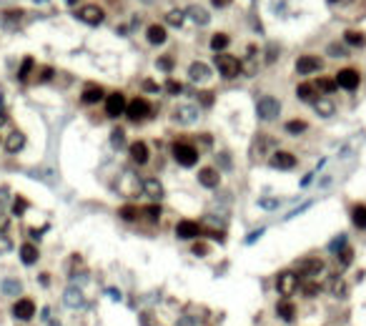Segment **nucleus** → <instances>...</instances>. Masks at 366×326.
<instances>
[{"label": "nucleus", "mask_w": 366, "mask_h": 326, "mask_svg": "<svg viewBox=\"0 0 366 326\" xmlns=\"http://www.w3.org/2000/svg\"><path fill=\"white\" fill-rule=\"evenodd\" d=\"M301 289V276L296 274V271H291V269H286V271H281L276 276V291L281 294L284 299H289L291 294H296Z\"/></svg>", "instance_id": "obj_1"}, {"label": "nucleus", "mask_w": 366, "mask_h": 326, "mask_svg": "<svg viewBox=\"0 0 366 326\" xmlns=\"http://www.w3.org/2000/svg\"><path fill=\"white\" fill-rule=\"evenodd\" d=\"M216 68H219V73L223 75V78H236L241 71H244V63L239 60V58H233V55H228V53H219L216 55Z\"/></svg>", "instance_id": "obj_2"}, {"label": "nucleus", "mask_w": 366, "mask_h": 326, "mask_svg": "<svg viewBox=\"0 0 366 326\" xmlns=\"http://www.w3.org/2000/svg\"><path fill=\"white\" fill-rule=\"evenodd\" d=\"M173 158H176L181 166L191 168V166L198 163V148L191 146V143H186V141H178V143H173Z\"/></svg>", "instance_id": "obj_3"}, {"label": "nucleus", "mask_w": 366, "mask_h": 326, "mask_svg": "<svg viewBox=\"0 0 366 326\" xmlns=\"http://www.w3.org/2000/svg\"><path fill=\"white\" fill-rule=\"evenodd\" d=\"M278 113H281V103H278L273 96H264L256 103V116L261 121H276Z\"/></svg>", "instance_id": "obj_4"}, {"label": "nucleus", "mask_w": 366, "mask_h": 326, "mask_svg": "<svg viewBox=\"0 0 366 326\" xmlns=\"http://www.w3.org/2000/svg\"><path fill=\"white\" fill-rule=\"evenodd\" d=\"M150 111H153V108H150V103L146 98H133V100H128L125 116H128V121L138 123V121H146L150 116Z\"/></svg>", "instance_id": "obj_5"}, {"label": "nucleus", "mask_w": 366, "mask_h": 326, "mask_svg": "<svg viewBox=\"0 0 366 326\" xmlns=\"http://www.w3.org/2000/svg\"><path fill=\"white\" fill-rule=\"evenodd\" d=\"M359 83H361V75H359L356 68H341L336 73V85L343 88V91H356Z\"/></svg>", "instance_id": "obj_6"}, {"label": "nucleus", "mask_w": 366, "mask_h": 326, "mask_svg": "<svg viewBox=\"0 0 366 326\" xmlns=\"http://www.w3.org/2000/svg\"><path fill=\"white\" fill-rule=\"evenodd\" d=\"M321 271H324V261H321L318 256H309V258H301L298 261V276H304V278H314L318 276Z\"/></svg>", "instance_id": "obj_7"}, {"label": "nucleus", "mask_w": 366, "mask_h": 326, "mask_svg": "<svg viewBox=\"0 0 366 326\" xmlns=\"http://www.w3.org/2000/svg\"><path fill=\"white\" fill-rule=\"evenodd\" d=\"M125 108H128V100L125 96L118 91V93H111L108 98H105V113H108V118H118L125 113Z\"/></svg>", "instance_id": "obj_8"}, {"label": "nucleus", "mask_w": 366, "mask_h": 326, "mask_svg": "<svg viewBox=\"0 0 366 326\" xmlns=\"http://www.w3.org/2000/svg\"><path fill=\"white\" fill-rule=\"evenodd\" d=\"M75 15H78V20H83V23H88V25H100L103 18H105L103 8H98V5H83L75 10Z\"/></svg>", "instance_id": "obj_9"}, {"label": "nucleus", "mask_w": 366, "mask_h": 326, "mask_svg": "<svg viewBox=\"0 0 366 326\" xmlns=\"http://www.w3.org/2000/svg\"><path fill=\"white\" fill-rule=\"evenodd\" d=\"M296 156L293 153H289V150H273V156L268 158V166L271 168H278V171H291V168H296Z\"/></svg>", "instance_id": "obj_10"}, {"label": "nucleus", "mask_w": 366, "mask_h": 326, "mask_svg": "<svg viewBox=\"0 0 366 326\" xmlns=\"http://www.w3.org/2000/svg\"><path fill=\"white\" fill-rule=\"evenodd\" d=\"M13 316L20 321H30L35 316V301L33 299H15L13 303Z\"/></svg>", "instance_id": "obj_11"}, {"label": "nucleus", "mask_w": 366, "mask_h": 326, "mask_svg": "<svg viewBox=\"0 0 366 326\" xmlns=\"http://www.w3.org/2000/svg\"><path fill=\"white\" fill-rule=\"evenodd\" d=\"M203 233V226L198 224V221H191V219H183V221H178V226H176V236L178 238H198Z\"/></svg>", "instance_id": "obj_12"}, {"label": "nucleus", "mask_w": 366, "mask_h": 326, "mask_svg": "<svg viewBox=\"0 0 366 326\" xmlns=\"http://www.w3.org/2000/svg\"><path fill=\"white\" fill-rule=\"evenodd\" d=\"M321 58H316V55H301L298 60H296V73H301V75H309V73H316V71H321Z\"/></svg>", "instance_id": "obj_13"}, {"label": "nucleus", "mask_w": 366, "mask_h": 326, "mask_svg": "<svg viewBox=\"0 0 366 326\" xmlns=\"http://www.w3.org/2000/svg\"><path fill=\"white\" fill-rule=\"evenodd\" d=\"M173 121L181 123V125H188V123H196L198 121V108L196 105H181L173 111Z\"/></svg>", "instance_id": "obj_14"}, {"label": "nucleus", "mask_w": 366, "mask_h": 326, "mask_svg": "<svg viewBox=\"0 0 366 326\" xmlns=\"http://www.w3.org/2000/svg\"><path fill=\"white\" fill-rule=\"evenodd\" d=\"M326 291H329L334 299H346V296H349V284H346V278L331 276V278L326 281Z\"/></svg>", "instance_id": "obj_15"}, {"label": "nucleus", "mask_w": 366, "mask_h": 326, "mask_svg": "<svg viewBox=\"0 0 366 326\" xmlns=\"http://www.w3.org/2000/svg\"><path fill=\"white\" fill-rule=\"evenodd\" d=\"M198 183L206 186V188H219V183H221V173L213 168V166H206V168L198 171Z\"/></svg>", "instance_id": "obj_16"}, {"label": "nucleus", "mask_w": 366, "mask_h": 326, "mask_svg": "<svg viewBox=\"0 0 366 326\" xmlns=\"http://www.w3.org/2000/svg\"><path fill=\"white\" fill-rule=\"evenodd\" d=\"M63 301H66L68 309H85V296H83V291H78V286L66 289V294H63Z\"/></svg>", "instance_id": "obj_17"}, {"label": "nucleus", "mask_w": 366, "mask_h": 326, "mask_svg": "<svg viewBox=\"0 0 366 326\" xmlns=\"http://www.w3.org/2000/svg\"><path fill=\"white\" fill-rule=\"evenodd\" d=\"M211 68L206 63H201V60H196V63H191V68H188V75H191V80L193 83H203V80H208L211 78Z\"/></svg>", "instance_id": "obj_18"}, {"label": "nucleus", "mask_w": 366, "mask_h": 326, "mask_svg": "<svg viewBox=\"0 0 366 326\" xmlns=\"http://www.w3.org/2000/svg\"><path fill=\"white\" fill-rule=\"evenodd\" d=\"M143 193L148 196L150 201H161L163 199V183L158 178H146L143 181Z\"/></svg>", "instance_id": "obj_19"}, {"label": "nucleus", "mask_w": 366, "mask_h": 326, "mask_svg": "<svg viewBox=\"0 0 366 326\" xmlns=\"http://www.w3.org/2000/svg\"><path fill=\"white\" fill-rule=\"evenodd\" d=\"M268 146H273V138H268V136H258V138L253 141V146H251V161H261Z\"/></svg>", "instance_id": "obj_20"}, {"label": "nucleus", "mask_w": 366, "mask_h": 326, "mask_svg": "<svg viewBox=\"0 0 366 326\" xmlns=\"http://www.w3.org/2000/svg\"><path fill=\"white\" fill-rule=\"evenodd\" d=\"M296 96H298V100H304V103H316L318 100V88L314 83H301L296 88Z\"/></svg>", "instance_id": "obj_21"}, {"label": "nucleus", "mask_w": 366, "mask_h": 326, "mask_svg": "<svg viewBox=\"0 0 366 326\" xmlns=\"http://www.w3.org/2000/svg\"><path fill=\"white\" fill-rule=\"evenodd\" d=\"M103 88H100V85H85V91L80 93V100L85 103V105H93V103H98V100H103Z\"/></svg>", "instance_id": "obj_22"}, {"label": "nucleus", "mask_w": 366, "mask_h": 326, "mask_svg": "<svg viewBox=\"0 0 366 326\" xmlns=\"http://www.w3.org/2000/svg\"><path fill=\"white\" fill-rule=\"evenodd\" d=\"M276 314H278V319H284L286 324H291L296 319V306H293L289 299H281V301L276 303Z\"/></svg>", "instance_id": "obj_23"}, {"label": "nucleus", "mask_w": 366, "mask_h": 326, "mask_svg": "<svg viewBox=\"0 0 366 326\" xmlns=\"http://www.w3.org/2000/svg\"><path fill=\"white\" fill-rule=\"evenodd\" d=\"M131 158H133V163H138V166H143V163H148V146L143 143V141H136V143H131Z\"/></svg>", "instance_id": "obj_24"}, {"label": "nucleus", "mask_w": 366, "mask_h": 326, "mask_svg": "<svg viewBox=\"0 0 366 326\" xmlns=\"http://www.w3.org/2000/svg\"><path fill=\"white\" fill-rule=\"evenodd\" d=\"M18 253H20V261H23L25 266L38 264V256H40V253H38V246H35V244H30V241L20 246V251H18Z\"/></svg>", "instance_id": "obj_25"}, {"label": "nucleus", "mask_w": 366, "mask_h": 326, "mask_svg": "<svg viewBox=\"0 0 366 326\" xmlns=\"http://www.w3.org/2000/svg\"><path fill=\"white\" fill-rule=\"evenodd\" d=\"M166 28L163 25H148V30H146V38H148V43H150V46H163V43H166Z\"/></svg>", "instance_id": "obj_26"}, {"label": "nucleus", "mask_w": 366, "mask_h": 326, "mask_svg": "<svg viewBox=\"0 0 366 326\" xmlns=\"http://www.w3.org/2000/svg\"><path fill=\"white\" fill-rule=\"evenodd\" d=\"M23 146H25V136L20 133V130H13V133L8 136V141H5V150L8 153H18Z\"/></svg>", "instance_id": "obj_27"}, {"label": "nucleus", "mask_w": 366, "mask_h": 326, "mask_svg": "<svg viewBox=\"0 0 366 326\" xmlns=\"http://www.w3.org/2000/svg\"><path fill=\"white\" fill-rule=\"evenodd\" d=\"M351 224L356 226V228H366V203H356L354 208H351Z\"/></svg>", "instance_id": "obj_28"}, {"label": "nucleus", "mask_w": 366, "mask_h": 326, "mask_svg": "<svg viewBox=\"0 0 366 326\" xmlns=\"http://www.w3.org/2000/svg\"><path fill=\"white\" fill-rule=\"evenodd\" d=\"M118 216H121L123 221L133 224V221H138L141 211H138V206H133V203H125V206H121V208H118Z\"/></svg>", "instance_id": "obj_29"}, {"label": "nucleus", "mask_w": 366, "mask_h": 326, "mask_svg": "<svg viewBox=\"0 0 366 326\" xmlns=\"http://www.w3.org/2000/svg\"><path fill=\"white\" fill-rule=\"evenodd\" d=\"M228 43H231V40H228L226 33H216V35L211 38V50H216V55H219V53H223V50L228 48Z\"/></svg>", "instance_id": "obj_30"}, {"label": "nucleus", "mask_w": 366, "mask_h": 326, "mask_svg": "<svg viewBox=\"0 0 366 326\" xmlns=\"http://www.w3.org/2000/svg\"><path fill=\"white\" fill-rule=\"evenodd\" d=\"M284 128H286V133H291V136H298V133H304V130H309V123H306V121H298V118H293V121H289Z\"/></svg>", "instance_id": "obj_31"}, {"label": "nucleus", "mask_w": 366, "mask_h": 326, "mask_svg": "<svg viewBox=\"0 0 366 326\" xmlns=\"http://www.w3.org/2000/svg\"><path fill=\"white\" fill-rule=\"evenodd\" d=\"M161 213H163V208H161V203H150V206H146L143 208V216L150 221V224H158V219H161Z\"/></svg>", "instance_id": "obj_32"}, {"label": "nucleus", "mask_w": 366, "mask_h": 326, "mask_svg": "<svg viewBox=\"0 0 366 326\" xmlns=\"http://www.w3.org/2000/svg\"><path fill=\"white\" fill-rule=\"evenodd\" d=\"M343 40H346L349 46H356V48L366 46V35H364V33H359V30H346V35H343Z\"/></svg>", "instance_id": "obj_33"}, {"label": "nucleus", "mask_w": 366, "mask_h": 326, "mask_svg": "<svg viewBox=\"0 0 366 326\" xmlns=\"http://www.w3.org/2000/svg\"><path fill=\"white\" fill-rule=\"evenodd\" d=\"M318 291H321V284H316L314 278H309V281H304V284H301V294H304L306 299L318 296Z\"/></svg>", "instance_id": "obj_34"}, {"label": "nucleus", "mask_w": 366, "mask_h": 326, "mask_svg": "<svg viewBox=\"0 0 366 326\" xmlns=\"http://www.w3.org/2000/svg\"><path fill=\"white\" fill-rule=\"evenodd\" d=\"M314 85H316L321 93H334V91L339 88V85H336V78H318Z\"/></svg>", "instance_id": "obj_35"}, {"label": "nucleus", "mask_w": 366, "mask_h": 326, "mask_svg": "<svg viewBox=\"0 0 366 326\" xmlns=\"http://www.w3.org/2000/svg\"><path fill=\"white\" fill-rule=\"evenodd\" d=\"M188 15H191L193 20H196V23H201V25H206L208 20H211V15H208L203 8H196V5H193V8H188Z\"/></svg>", "instance_id": "obj_36"}, {"label": "nucleus", "mask_w": 366, "mask_h": 326, "mask_svg": "<svg viewBox=\"0 0 366 326\" xmlns=\"http://www.w3.org/2000/svg\"><path fill=\"white\" fill-rule=\"evenodd\" d=\"M314 108H316V113L324 116V118H329V116L334 113V103H331V100H316Z\"/></svg>", "instance_id": "obj_37"}, {"label": "nucleus", "mask_w": 366, "mask_h": 326, "mask_svg": "<svg viewBox=\"0 0 366 326\" xmlns=\"http://www.w3.org/2000/svg\"><path fill=\"white\" fill-rule=\"evenodd\" d=\"M336 258H339V264H341V266H349L351 261H354V249L346 244V246H343V249L336 253Z\"/></svg>", "instance_id": "obj_38"}, {"label": "nucleus", "mask_w": 366, "mask_h": 326, "mask_svg": "<svg viewBox=\"0 0 366 326\" xmlns=\"http://www.w3.org/2000/svg\"><path fill=\"white\" fill-rule=\"evenodd\" d=\"M33 65H35V60L28 55V58H23V65H20V71H18V78L20 80H25L30 73H33Z\"/></svg>", "instance_id": "obj_39"}, {"label": "nucleus", "mask_w": 366, "mask_h": 326, "mask_svg": "<svg viewBox=\"0 0 366 326\" xmlns=\"http://www.w3.org/2000/svg\"><path fill=\"white\" fill-rule=\"evenodd\" d=\"M25 208H28V199H23V196L13 199V216H23Z\"/></svg>", "instance_id": "obj_40"}, {"label": "nucleus", "mask_w": 366, "mask_h": 326, "mask_svg": "<svg viewBox=\"0 0 366 326\" xmlns=\"http://www.w3.org/2000/svg\"><path fill=\"white\" fill-rule=\"evenodd\" d=\"M3 294H10V296L20 294V281H15V278H8V281H3Z\"/></svg>", "instance_id": "obj_41"}, {"label": "nucleus", "mask_w": 366, "mask_h": 326, "mask_svg": "<svg viewBox=\"0 0 366 326\" xmlns=\"http://www.w3.org/2000/svg\"><path fill=\"white\" fill-rule=\"evenodd\" d=\"M163 88H166L171 96H178V93H183V83H178V80H173V78H168Z\"/></svg>", "instance_id": "obj_42"}, {"label": "nucleus", "mask_w": 366, "mask_h": 326, "mask_svg": "<svg viewBox=\"0 0 366 326\" xmlns=\"http://www.w3.org/2000/svg\"><path fill=\"white\" fill-rule=\"evenodd\" d=\"M191 251H193V256H208V244H203V241H198V244H193L191 246Z\"/></svg>", "instance_id": "obj_43"}, {"label": "nucleus", "mask_w": 366, "mask_h": 326, "mask_svg": "<svg viewBox=\"0 0 366 326\" xmlns=\"http://www.w3.org/2000/svg\"><path fill=\"white\" fill-rule=\"evenodd\" d=\"M50 78H53V68H50V65H43L40 73H38V80L46 83V80H50Z\"/></svg>", "instance_id": "obj_44"}, {"label": "nucleus", "mask_w": 366, "mask_h": 326, "mask_svg": "<svg viewBox=\"0 0 366 326\" xmlns=\"http://www.w3.org/2000/svg\"><path fill=\"white\" fill-rule=\"evenodd\" d=\"M343 246H346V236H339V238H334V241H331V246H329V249H331L334 253H339Z\"/></svg>", "instance_id": "obj_45"}, {"label": "nucleus", "mask_w": 366, "mask_h": 326, "mask_svg": "<svg viewBox=\"0 0 366 326\" xmlns=\"http://www.w3.org/2000/svg\"><path fill=\"white\" fill-rule=\"evenodd\" d=\"M111 141H113V146H118V148H121V146L125 143V133H123L121 128H116V130H113V136H111Z\"/></svg>", "instance_id": "obj_46"}, {"label": "nucleus", "mask_w": 366, "mask_h": 326, "mask_svg": "<svg viewBox=\"0 0 366 326\" xmlns=\"http://www.w3.org/2000/svg\"><path fill=\"white\" fill-rule=\"evenodd\" d=\"M168 23H171V25H181V23H183V13H181V10H178V13L171 10V13H168Z\"/></svg>", "instance_id": "obj_47"}, {"label": "nucleus", "mask_w": 366, "mask_h": 326, "mask_svg": "<svg viewBox=\"0 0 366 326\" xmlns=\"http://www.w3.org/2000/svg\"><path fill=\"white\" fill-rule=\"evenodd\" d=\"M13 249V244H10V238L5 236V233H0V253H8Z\"/></svg>", "instance_id": "obj_48"}, {"label": "nucleus", "mask_w": 366, "mask_h": 326, "mask_svg": "<svg viewBox=\"0 0 366 326\" xmlns=\"http://www.w3.org/2000/svg\"><path fill=\"white\" fill-rule=\"evenodd\" d=\"M143 88H146L148 93H158V91H161V85H158L156 80H143Z\"/></svg>", "instance_id": "obj_49"}, {"label": "nucleus", "mask_w": 366, "mask_h": 326, "mask_svg": "<svg viewBox=\"0 0 366 326\" xmlns=\"http://www.w3.org/2000/svg\"><path fill=\"white\" fill-rule=\"evenodd\" d=\"M329 55L339 58V55H346V50H343L341 46H336V43H334V46H329Z\"/></svg>", "instance_id": "obj_50"}, {"label": "nucleus", "mask_w": 366, "mask_h": 326, "mask_svg": "<svg viewBox=\"0 0 366 326\" xmlns=\"http://www.w3.org/2000/svg\"><path fill=\"white\" fill-rule=\"evenodd\" d=\"M8 196H10V193H8V188L3 186V188H0V208H3V206L8 203Z\"/></svg>", "instance_id": "obj_51"}, {"label": "nucleus", "mask_w": 366, "mask_h": 326, "mask_svg": "<svg viewBox=\"0 0 366 326\" xmlns=\"http://www.w3.org/2000/svg\"><path fill=\"white\" fill-rule=\"evenodd\" d=\"M158 65H161V68H166V71H171V68H173V60H171V58H161Z\"/></svg>", "instance_id": "obj_52"}, {"label": "nucleus", "mask_w": 366, "mask_h": 326, "mask_svg": "<svg viewBox=\"0 0 366 326\" xmlns=\"http://www.w3.org/2000/svg\"><path fill=\"white\" fill-rule=\"evenodd\" d=\"M211 3H213V5H216V8H226V5L231 3V0H211Z\"/></svg>", "instance_id": "obj_53"}, {"label": "nucleus", "mask_w": 366, "mask_h": 326, "mask_svg": "<svg viewBox=\"0 0 366 326\" xmlns=\"http://www.w3.org/2000/svg\"><path fill=\"white\" fill-rule=\"evenodd\" d=\"M201 100H203V105H211L213 96H211V93H203V96H201Z\"/></svg>", "instance_id": "obj_54"}, {"label": "nucleus", "mask_w": 366, "mask_h": 326, "mask_svg": "<svg viewBox=\"0 0 366 326\" xmlns=\"http://www.w3.org/2000/svg\"><path fill=\"white\" fill-rule=\"evenodd\" d=\"M264 208H276V201H261Z\"/></svg>", "instance_id": "obj_55"}, {"label": "nucleus", "mask_w": 366, "mask_h": 326, "mask_svg": "<svg viewBox=\"0 0 366 326\" xmlns=\"http://www.w3.org/2000/svg\"><path fill=\"white\" fill-rule=\"evenodd\" d=\"M329 3H341V0H329Z\"/></svg>", "instance_id": "obj_56"}, {"label": "nucleus", "mask_w": 366, "mask_h": 326, "mask_svg": "<svg viewBox=\"0 0 366 326\" xmlns=\"http://www.w3.org/2000/svg\"><path fill=\"white\" fill-rule=\"evenodd\" d=\"M68 3H71V5H73V3H78V0H68Z\"/></svg>", "instance_id": "obj_57"}]
</instances>
